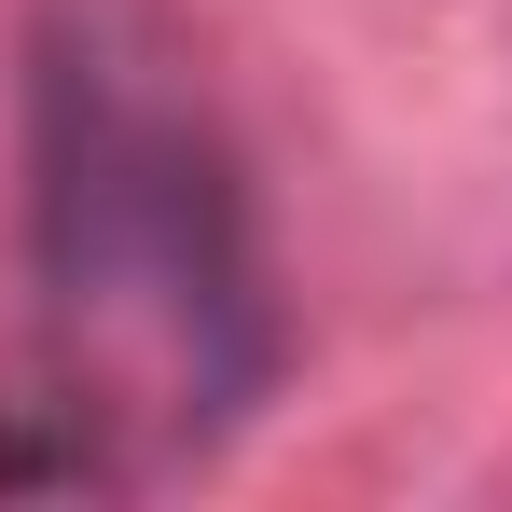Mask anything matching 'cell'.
Instances as JSON below:
<instances>
[{"label": "cell", "mask_w": 512, "mask_h": 512, "mask_svg": "<svg viewBox=\"0 0 512 512\" xmlns=\"http://www.w3.org/2000/svg\"><path fill=\"white\" fill-rule=\"evenodd\" d=\"M28 208H42V277L70 305V333L111 360H153L167 388L222 402L250 388V263H236V194L208 167L194 111L139 56H111V28H56L42 84H28Z\"/></svg>", "instance_id": "1"}]
</instances>
